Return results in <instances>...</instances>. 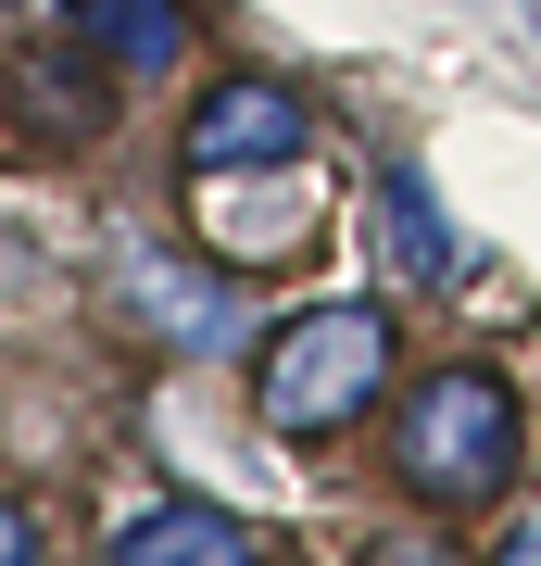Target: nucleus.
<instances>
[{
    "label": "nucleus",
    "instance_id": "nucleus-1",
    "mask_svg": "<svg viewBox=\"0 0 541 566\" xmlns=\"http://www.w3.org/2000/svg\"><path fill=\"white\" fill-rule=\"evenodd\" d=\"M391 479L416 491V504H491L503 479H517V390L491 378V365H428L416 390H403L391 416Z\"/></svg>",
    "mask_w": 541,
    "mask_h": 566
},
{
    "label": "nucleus",
    "instance_id": "nucleus-2",
    "mask_svg": "<svg viewBox=\"0 0 541 566\" xmlns=\"http://www.w3.org/2000/svg\"><path fill=\"white\" fill-rule=\"evenodd\" d=\"M378 390H391V315L378 303H302L278 340H264V365H252V403H264V428H290V441L353 428Z\"/></svg>",
    "mask_w": 541,
    "mask_h": 566
},
{
    "label": "nucleus",
    "instance_id": "nucleus-3",
    "mask_svg": "<svg viewBox=\"0 0 541 566\" xmlns=\"http://www.w3.org/2000/svg\"><path fill=\"white\" fill-rule=\"evenodd\" d=\"M302 139H315L302 88H278V76H215V88L189 102V126H177V164H189V189H215V177H252V164H302Z\"/></svg>",
    "mask_w": 541,
    "mask_h": 566
},
{
    "label": "nucleus",
    "instance_id": "nucleus-4",
    "mask_svg": "<svg viewBox=\"0 0 541 566\" xmlns=\"http://www.w3.org/2000/svg\"><path fill=\"white\" fill-rule=\"evenodd\" d=\"M114 290H126V315H139L152 340H177V353H215L227 327H240V290L201 277V264H177V252H152V240L114 252Z\"/></svg>",
    "mask_w": 541,
    "mask_h": 566
},
{
    "label": "nucleus",
    "instance_id": "nucleus-5",
    "mask_svg": "<svg viewBox=\"0 0 541 566\" xmlns=\"http://www.w3.org/2000/svg\"><path fill=\"white\" fill-rule=\"evenodd\" d=\"M63 51L126 63V76H164V63L189 51V13L177 0H63Z\"/></svg>",
    "mask_w": 541,
    "mask_h": 566
},
{
    "label": "nucleus",
    "instance_id": "nucleus-6",
    "mask_svg": "<svg viewBox=\"0 0 541 566\" xmlns=\"http://www.w3.org/2000/svg\"><path fill=\"white\" fill-rule=\"evenodd\" d=\"M114 566H264V542L215 504H139L114 528Z\"/></svg>",
    "mask_w": 541,
    "mask_h": 566
},
{
    "label": "nucleus",
    "instance_id": "nucleus-7",
    "mask_svg": "<svg viewBox=\"0 0 541 566\" xmlns=\"http://www.w3.org/2000/svg\"><path fill=\"white\" fill-rule=\"evenodd\" d=\"M365 202H378V252L403 264V277H416V290H454V227H441V202H428L416 164H391Z\"/></svg>",
    "mask_w": 541,
    "mask_h": 566
},
{
    "label": "nucleus",
    "instance_id": "nucleus-8",
    "mask_svg": "<svg viewBox=\"0 0 541 566\" xmlns=\"http://www.w3.org/2000/svg\"><path fill=\"white\" fill-rule=\"evenodd\" d=\"M13 102L39 114L51 139H89V126H101V88H89V76H63V63H25V76H13Z\"/></svg>",
    "mask_w": 541,
    "mask_h": 566
},
{
    "label": "nucleus",
    "instance_id": "nucleus-9",
    "mask_svg": "<svg viewBox=\"0 0 541 566\" xmlns=\"http://www.w3.org/2000/svg\"><path fill=\"white\" fill-rule=\"evenodd\" d=\"M365 566H466L441 528H378V542H365Z\"/></svg>",
    "mask_w": 541,
    "mask_h": 566
},
{
    "label": "nucleus",
    "instance_id": "nucleus-10",
    "mask_svg": "<svg viewBox=\"0 0 541 566\" xmlns=\"http://www.w3.org/2000/svg\"><path fill=\"white\" fill-rule=\"evenodd\" d=\"M0 566H39V516H25L13 491H0Z\"/></svg>",
    "mask_w": 541,
    "mask_h": 566
},
{
    "label": "nucleus",
    "instance_id": "nucleus-11",
    "mask_svg": "<svg viewBox=\"0 0 541 566\" xmlns=\"http://www.w3.org/2000/svg\"><path fill=\"white\" fill-rule=\"evenodd\" d=\"M491 566H541V516H529V528H503V554H491Z\"/></svg>",
    "mask_w": 541,
    "mask_h": 566
}]
</instances>
